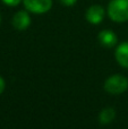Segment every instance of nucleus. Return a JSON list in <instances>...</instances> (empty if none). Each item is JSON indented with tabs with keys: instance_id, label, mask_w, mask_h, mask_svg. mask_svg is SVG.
I'll use <instances>...</instances> for the list:
<instances>
[{
	"instance_id": "obj_2",
	"label": "nucleus",
	"mask_w": 128,
	"mask_h": 129,
	"mask_svg": "<svg viewBox=\"0 0 128 129\" xmlns=\"http://www.w3.org/2000/svg\"><path fill=\"white\" fill-rule=\"evenodd\" d=\"M128 88V78L125 77L124 75L120 74H116V75L110 76L107 78L104 82V89L108 92L109 94L112 95H117V94H121Z\"/></svg>"
},
{
	"instance_id": "obj_8",
	"label": "nucleus",
	"mask_w": 128,
	"mask_h": 129,
	"mask_svg": "<svg viewBox=\"0 0 128 129\" xmlns=\"http://www.w3.org/2000/svg\"><path fill=\"white\" fill-rule=\"evenodd\" d=\"M116 118V111L112 108H106L99 114V121L101 125H109Z\"/></svg>"
},
{
	"instance_id": "obj_10",
	"label": "nucleus",
	"mask_w": 128,
	"mask_h": 129,
	"mask_svg": "<svg viewBox=\"0 0 128 129\" xmlns=\"http://www.w3.org/2000/svg\"><path fill=\"white\" fill-rule=\"evenodd\" d=\"M59 1H60V4L63 5V6L70 7V6H74V5L76 4L77 0H59Z\"/></svg>"
},
{
	"instance_id": "obj_9",
	"label": "nucleus",
	"mask_w": 128,
	"mask_h": 129,
	"mask_svg": "<svg viewBox=\"0 0 128 129\" xmlns=\"http://www.w3.org/2000/svg\"><path fill=\"white\" fill-rule=\"evenodd\" d=\"M2 2H4L5 5H7V6H10V7H15L17 6L18 4H19L22 0H1Z\"/></svg>"
},
{
	"instance_id": "obj_11",
	"label": "nucleus",
	"mask_w": 128,
	"mask_h": 129,
	"mask_svg": "<svg viewBox=\"0 0 128 129\" xmlns=\"http://www.w3.org/2000/svg\"><path fill=\"white\" fill-rule=\"evenodd\" d=\"M5 86H6V83H5L4 78L0 76V94H1L2 92L5 91Z\"/></svg>"
},
{
	"instance_id": "obj_12",
	"label": "nucleus",
	"mask_w": 128,
	"mask_h": 129,
	"mask_svg": "<svg viewBox=\"0 0 128 129\" xmlns=\"http://www.w3.org/2000/svg\"><path fill=\"white\" fill-rule=\"evenodd\" d=\"M0 23H1V16H0Z\"/></svg>"
},
{
	"instance_id": "obj_5",
	"label": "nucleus",
	"mask_w": 128,
	"mask_h": 129,
	"mask_svg": "<svg viewBox=\"0 0 128 129\" xmlns=\"http://www.w3.org/2000/svg\"><path fill=\"white\" fill-rule=\"evenodd\" d=\"M31 25V17L25 10H19L13 17V26L17 31H24Z\"/></svg>"
},
{
	"instance_id": "obj_4",
	"label": "nucleus",
	"mask_w": 128,
	"mask_h": 129,
	"mask_svg": "<svg viewBox=\"0 0 128 129\" xmlns=\"http://www.w3.org/2000/svg\"><path fill=\"white\" fill-rule=\"evenodd\" d=\"M104 9L103 7L99 6V5H93L86 10V20L93 25H98L103 20L104 18Z\"/></svg>"
},
{
	"instance_id": "obj_1",
	"label": "nucleus",
	"mask_w": 128,
	"mask_h": 129,
	"mask_svg": "<svg viewBox=\"0 0 128 129\" xmlns=\"http://www.w3.org/2000/svg\"><path fill=\"white\" fill-rule=\"evenodd\" d=\"M108 15L116 23L128 20V0H111L108 5Z\"/></svg>"
},
{
	"instance_id": "obj_7",
	"label": "nucleus",
	"mask_w": 128,
	"mask_h": 129,
	"mask_svg": "<svg viewBox=\"0 0 128 129\" xmlns=\"http://www.w3.org/2000/svg\"><path fill=\"white\" fill-rule=\"evenodd\" d=\"M115 57L117 62L124 68H128V42L120 43L116 49Z\"/></svg>"
},
{
	"instance_id": "obj_6",
	"label": "nucleus",
	"mask_w": 128,
	"mask_h": 129,
	"mask_svg": "<svg viewBox=\"0 0 128 129\" xmlns=\"http://www.w3.org/2000/svg\"><path fill=\"white\" fill-rule=\"evenodd\" d=\"M98 40H99V42L103 47H107V48L115 47L118 42L117 35L111 29H103V31H101L99 33V35H98Z\"/></svg>"
},
{
	"instance_id": "obj_3",
	"label": "nucleus",
	"mask_w": 128,
	"mask_h": 129,
	"mask_svg": "<svg viewBox=\"0 0 128 129\" xmlns=\"http://www.w3.org/2000/svg\"><path fill=\"white\" fill-rule=\"evenodd\" d=\"M27 11L33 14H44L51 9L52 0H23Z\"/></svg>"
}]
</instances>
